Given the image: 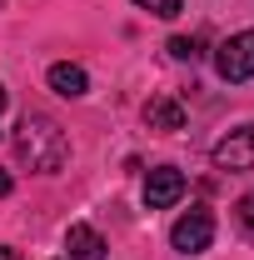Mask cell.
Listing matches in <instances>:
<instances>
[{
  "instance_id": "obj_1",
  "label": "cell",
  "mask_w": 254,
  "mask_h": 260,
  "mask_svg": "<svg viewBox=\"0 0 254 260\" xmlns=\"http://www.w3.org/2000/svg\"><path fill=\"white\" fill-rule=\"evenodd\" d=\"M15 150H20V160H30V170L40 175H55L65 160H70V140H65V130L50 120V115H25L20 125H15Z\"/></svg>"
},
{
  "instance_id": "obj_2",
  "label": "cell",
  "mask_w": 254,
  "mask_h": 260,
  "mask_svg": "<svg viewBox=\"0 0 254 260\" xmlns=\"http://www.w3.org/2000/svg\"><path fill=\"white\" fill-rule=\"evenodd\" d=\"M215 70H220L229 85H244V80H254V30L229 35V40L220 45V55H215Z\"/></svg>"
},
{
  "instance_id": "obj_3",
  "label": "cell",
  "mask_w": 254,
  "mask_h": 260,
  "mask_svg": "<svg viewBox=\"0 0 254 260\" xmlns=\"http://www.w3.org/2000/svg\"><path fill=\"white\" fill-rule=\"evenodd\" d=\"M209 240H215V215L204 210V205H194L185 210L175 230H170V245L180 250V255H199V250H209Z\"/></svg>"
},
{
  "instance_id": "obj_4",
  "label": "cell",
  "mask_w": 254,
  "mask_h": 260,
  "mask_svg": "<svg viewBox=\"0 0 254 260\" xmlns=\"http://www.w3.org/2000/svg\"><path fill=\"white\" fill-rule=\"evenodd\" d=\"M180 195H185V175H180L175 165H155V170L145 175V205H150V210H170Z\"/></svg>"
},
{
  "instance_id": "obj_5",
  "label": "cell",
  "mask_w": 254,
  "mask_h": 260,
  "mask_svg": "<svg viewBox=\"0 0 254 260\" xmlns=\"http://www.w3.org/2000/svg\"><path fill=\"white\" fill-rule=\"evenodd\" d=\"M215 165L220 170H254V125L229 130L220 145H215Z\"/></svg>"
},
{
  "instance_id": "obj_6",
  "label": "cell",
  "mask_w": 254,
  "mask_h": 260,
  "mask_svg": "<svg viewBox=\"0 0 254 260\" xmlns=\"http://www.w3.org/2000/svg\"><path fill=\"white\" fill-rule=\"evenodd\" d=\"M145 125L159 130V135H175V130H185V105L175 95H155L145 105Z\"/></svg>"
},
{
  "instance_id": "obj_7",
  "label": "cell",
  "mask_w": 254,
  "mask_h": 260,
  "mask_svg": "<svg viewBox=\"0 0 254 260\" xmlns=\"http://www.w3.org/2000/svg\"><path fill=\"white\" fill-rule=\"evenodd\" d=\"M65 250H70V260H105V235L95 225H70L65 230Z\"/></svg>"
},
{
  "instance_id": "obj_8",
  "label": "cell",
  "mask_w": 254,
  "mask_h": 260,
  "mask_svg": "<svg viewBox=\"0 0 254 260\" xmlns=\"http://www.w3.org/2000/svg\"><path fill=\"white\" fill-rule=\"evenodd\" d=\"M45 80H50V90H55V95H65V100H80L85 90H90V75H85L80 65H70V60L50 65V75H45Z\"/></svg>"
},
{
  "instance_id": "obj_9",
  "label": "cell",
  "mask_w": 254,
  "mask_h": 260,
  "mask_svg": "<svg viewBox=\"0 0 254 260\" xmlns=\"http://www.w3.org/2000/svg\"><path fill=\"white\" fill-rule=\"evenodd\" d=\"M170 55H175V60H199L204 45H199L194 35H175V40H170Z\"/></svg>"
},
{
  "instance_id": "obj_10",
  "label": "cell",
  "mask_w": 254,
  "mask_h": 260,
  "mask_svg": "<svg viewBox=\"0 0 254 260\" xmlns=\"http://www.w3.org/2000/svg\"><path fill=\"white\" fill-rule=\"evenodd\" d=\"M140 10H150V15H159V20H175L180 10H185V0H135Z\"/></svg>"
},
{
  "instance_id": "obj_11",
  "label": "cell",
  "mask_w": 254,
  "mask_h": 260,
  "mask_svg": "<svg viewBox=\"0 0 254 260\" xmlns=\"http://www.w3.org/2000/svg\"><path fill=\"white\" fill-rule=\"evenodd\" d=\"M234 215H239V225H244V230H254V190H249V195H239Z\"/></svg>"
},
{
  "instance_id": "obj_12",
  "label": "cell",
  "mask_w": 254,
  "mask_h": 260,
  "mask_svg": "<svg viewBox=\"0 0 254 260\" xmlns=\"http://www.w3.org/2000/svg\"><path fill=\"white\" fill-rule=\"evenodd\" d=\"M10 190H15V180H10V175L0 170V195H10Z\"/></svg>"
},
{
  "instance_id": "obj_13",
  "label": "cell",
  "mask_w": 254,
  "mask_h": 260,
  "mask_svg": "<svg viewBox=\"0 0 254 260\" xmlns=\"http://www.w3.org/2000/svg\"><path fill=\"white\" fill-rule=\"evenodd\" d=\"M0 260H20V255H15V250H5V245H0Z\"/></svg>"
},
{
  "instance_id": "obj_14",
  "label": "cell",
  "mask_w": 254,
  "mask_h": 260,
  "mask_svg": "<svg viewBox=\"0 0 254 260\" xmlns=\"http://www.w3.org/2000/svg\"><path fill=\"white\" fill-rule=\"evenodd\" d=\"M0 110H5V85H0Z\"/></svg>"
},
{
  "instance_id": "obj_15",
  "label": "cell",
  "mask_w": 254,
  "mask_h": 260,
  "mask_svg": "<svg viewBox=\"0 0 254 260\" xmlns=\"http://www.w3.org/2000/svg\"><path fill=\"white\" fill-rule=\"evenodd\" d=\"M0 5H5V0H0Z\"/></svg>"
}]
</instances>
